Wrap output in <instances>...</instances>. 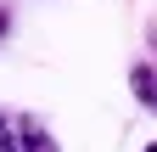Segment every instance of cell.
Segmentation results:
<instances>
[{
	"instance_id": "6da1fadb",
	"label": "cell",
	"mask_w": 157,
	"mask_h": 152,
	"mask_svg": "<svg viewBox=\"0 0 157 152\" xmlns=\"http://www.w3.org/2000/svg\"><path fill=\"white\" fill-rule=\"evenodd\" d=\"M0 152H62V146L51 141V130L39 118H17V124L0 130Z\"/></svg>"
},
{
	"instance_id": "3957f363",
	"label": "cell",
	"mask_w": 157,
	"mask_h": 152,
	"mask_svg": "<svg viewBox=\"0 0 157 152\" xmlns=\"http://www.w3.org/2000/svg\"><path fill=\"white\" fill-rule=\"evenodd\" d=\"M0 130H6V113H0Z\"/></svg>"
},
{
	"instance_id": "277c9868",
	"label": "cell",
	"mask_w": 157,
	"mask_h": 152,
	"mask_svg": "<svg viewBox=\"0 0 157 152\" xmlns=\"http://www.w3.org/2000/svg\"><path fill=\"white\" fill-rule=\"evenodd\" d=\"M146 152H157V141H151V146H146Z\"/></svg>"
},
{
	"instance_id": "7a4b0ae2",
	"label": "cell",
	"mask_w": 157,
	"mask_h": 152,
	"mask_svg": "<svg viewBox=\"0 0 157 152\" xmlns=\"http://www.w3.org/2000/svg\"><path fill=\"white\" fill-rule=\"evenodd\" d=\"M6 34H11V11L0 6V45H6Z\"/></svg>"
}]
</instances>
